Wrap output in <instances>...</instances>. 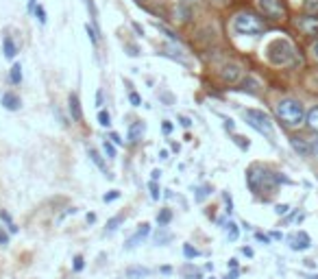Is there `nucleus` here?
Segmentation results:
<instances>
[{
    "mask_svg": "<svg viewBox=\"0 0 318 279\" xmlns=\"http://www.w3.org/2000/svg\"><path fill=\"white\" fill-rule=\"evenodd\" d=\"M274 114L286 127H299V124L305 122V109L294 98H281L274 107Z\"/></svg>",
    "mask_w": 318,
    "mask_h": 279,
    "instance_id": "obj_1",
    "label": "nucleus"
},
{
    "mask_svg": "<svg viewBox=\"0 0 318 279\" xmlns=\"http://www.w3.org/2000/svg\"><path fill=\"white\" fill-rule=\"evenodd\" d=\"M266 57L272 65H292L296 57V48L286 38H277L266 46Z\"/></svg>",
    "mask_w": 318,
    "mask_h": 279,
    "instance_id": "obj_2",
    "label": "nucleus"
},
{
    "mask_svg": "<svg viewBox=\"0 0 318 279\" xmlns=\"http://www.w3.org/2000/svg\"><path fill=\"white\" fill-rule=\"evenodd\" d=\"M233 31L237 35H249V38H257V35H262L266 31V24L264 20L255 16V13L251 11H242L237 13L235 20H233Z\"/></svg>",
    "mask_w": 318,
    "mask_h": 279,
    "instance_id": "obj_3",
    "label": "nucleus"
},
{
    "mask_svg": "<svg viewBox=\"0 0 318 279\" xmlns=\"http://www.w3.org/2000/svg\"><path fill=\"white\" fill-rule=\"evenodd\" d=\"M244 118H247V122L255 131L272 140V120L266 112H262V109H244Z\"/></svg>",
    "mask_w": 318,
    "mask_h": 279,
    "instance_id": "obj_4",
    "label": "nucleus"
},
{
    "mask_svg": "<svg viewBox=\"0 0 318 279\" xmlns=\"http://www.w3.org/2000/svg\"><path fill=\"white\" fill-rule=\"evenodd\" d=\"M257 9L268 20H281L286 16V7L281 0H257Z\"/></svg>",
    "mask_w": 318,
    "mask_h": 279,
    "instance_id": "obj_5",
    "label": "nucleus"
},
{
    "mask_svg": "<svg viewBox=\"0 0 318 279\" xmlns=\"http://www.w3.org/2000/svg\"><path fill=\"white\" fill-rule=\"evenodd\" d=\"M296 28H299L303 35L316 38V35H318V16H312V13H307V16L299 18V20H296Z\"/></svg>",
    "mask_w": 318,
    "mask_h": 279,
    "instance_id": "obj_6",
    "label": "nucleus"
},
{
    "mask_svg": "<svg viewBox=\"0 0 318 279\" xmlns=\"http://www.w3.org/2000/svg\"><path fill=\"white\" fill-rule=\"evenodd\" d=\"M220 79L225 81V83L233 85V83H237V81L242 79V68L237 63H225L220 68Z\"/></svg>",
    "mask_w": 318,
    "mask_h": 279,
    "instance_id": "obj_7",
    "label": "nucleus"
},
{
    "mask_svg": "<svg viewBox=\"0 0 318 279\" xmlns=\"http://www.w3.org/2000/svg\"><path fill=\"white\" fill-rule=\"evenodd\" d=\"M148 233H150V225H148V223H142L140 227H137V231L133 233V236H131V238H129V240H127V245H125V247L129 249V251H131V249H135V247H137V245H140V242H142L144 238H146V236H148Z\"/></svg>",
    "mask_w": 318,
    "mask_h": 279,
    "instance_id": "obj_8",
    "label": "nucleus"
},
{
    "mask_svg": "<svg viewBox=\"0 0 318 279\" xmlns=\"http://www.w3.org/2000/svg\"><path fill=\"white\" fill-rule=\"evenodd\" d=\"M290 247L294 249V251H307V249L312 247V238H309L305 231H299L290 238Z\"/></svg>",
    "mask_w": 318,
    "mask_h": 279,
    "instance_id": "obj_9",
    "label": "nucleus"
},
{
    "mask_svg": "<svg viewBox=\"0 0 318 279\" xmlns=\"http://www.w3.org/2000/svg\"><path fill=\"white\" fill-rule=\"evenodd\" d=\"M290 144H292V149L299 153L301 157H309L314 153V149H312V144H307V140L305 137H292L290 140Z\"/></svg>",
    "mask_w": 318,
    "mask_h": 279,
    "instance_id": "obj_10",
    "label": "nucleus"
},
{
    "mask_svg": "<svg viewBox=\"0 0 318 279\" xmlns=\"http://www.w3.org/2000/svg\"><path fill=\"white\" fill-rule=\"evenodd\" d=\"M68 109H70V116H72V120H76V122H81V120H83L81 100H78V96H76V94H70V98H68Z\"/></svg>",
    "mask_w": 318,
    "mask_h": 279,
    "instance_id": "obj_11",
    "label": "nucleus"
},
{
    "mask_svg": "<svg viewBox=\"0 0 318 279\" xmlns=\"http://www.w3.org/2000/svg\"><path fill=\"white\" fill-rule=\"evenodd\" d=\"M3 107H5V109H9V112H18V109L22 107V100H20L18 94L5 92V94H3Z\"/></svg>",
    "mask_w": 318,
    "mask_h": 279,
    "instance_id": "obj_12",
    "label": "nucleus"
},
{
    "mask_svg": "<svg viewBox=\"0 0 318 279\" xmlns=\"http://www.w3.org/2000/svg\"><path fill=\"white\" fill-rule=\"evenodd\" d=\"M142 135H144V122L137 120V122H133L131 127H129V142H131V144L140 142Z\"/></svg>",
    "mask_w": 318,
    "mask_h": 279,
    "instance_id": "obj_13",
    "label": "nucleus"
},
{
    "mask_svg": "<svg viewBox=\"0 0 318 279\" xmlns=\"http://www.w3.org/2000/svg\"><path fill=\"white\" fill-rule=\"evenodd\" d=\"M125 275H127V279H144V277L150 275V270L148 268H142V266H129L125 270Z\"/></svg>",
    "mask_w": 318,
    "mask_h": 279,
    "instance_id": "obj_14",
    "label": "nucleus"
},
{
    "mask_svg": "<svg viewBox=\"0 0 318 279\" xmlns=\"http://www.w3.org/2000/svg\"><path fill=\"white\" fill-rule=\"evenodd\" d=\"M3 50H5V57H7V59H13V57H16V53H18L16 42H13L9 35H5V38H3Z\"/></svg>",
    "mask_w": 318,
    "mask_h": 279,
    "instance_id": "obj_15",
    "label": "nucleus"
},
{
    "mask_svg": "<svg viewBox=\"0 0 318 279\" xmlns=\"http://www.w3.org/2000/svg\"><path fill=\"white\" fill-rule=\"evenodd\" d=\"M88 155H90V159L94 161V164H96V166L100 168V170H103V172L107 175V177H111V175H109V172H107V164H105V159H103V155H100V153H98L96 149H88Z\"/></svg>",
    "mask_w": 318,
    "mask_h": 279,
    "instance_id": "obj_16",
    "label": "nucleus"
},
{
    "mask_svg": "<svg viewBox=\"0 0 318 279\" xmlns=\"http://www.w3.org/2000/svg\"><path fill=\"white\" fill-rule=\"evenodd\" d=\"M305 124H307V127L312 129V131H316V133H318V105L312 107V109H309V112L305 114Z\"/></svg>",
    "mask_w": 318,
    "mask_h": 279,
    "instance_id": "obj_17",
    "label": "nucleus"
},
{
    "mask_svg": "<svg viewBox=\"0 0 318 279\" xmlns=\"http://www.w3.org/2000/svg\"><path fill=\"white\" fill-rule=\"evenodd\" d=\"M177 18L181 22H187L192 18V5H185V3H179L177 5Z\"/></svg>",
    "mask_w": 318,
    "mask_h": 279,
    "instance_id": "obj_18",
    "label": "nucleus"
},
{
    "mask_svg": "<svg viewBox=\"0 0 318 279\" xmlns=\"http://www.w3.org/2000/svg\"><path fill=\"white\" fill-rule=\"evenodd\" d=\"M9 79H11L13 85L22 83V65H20V63H13V65H11V72H9Z\"/></svg>",
    "mask_w": 318,
    "mask_h": 279,
    "instance_id": "obj_19",
    "label": "nucleus"
},
{
    "mask_svg": "<svg viewBox=\"0 0 318 279\" xmlns=\"http://www.w3.org/2000/svg\"><path fill=\"white\" fill-rule=\"evenodd\" d=\"M170 240H172V233L166 231L164 227H159V231L155 233V245H168Z\"/></svg>",
    "mask_w": 318,
    "mask_h": 279,
    "instance_id": "obj_20",
    "label": "nucleus"
},
{
    "mask_svg": "<svg viewBox=\"0 0 318 279\" xmlns=\"http://www.w3.org/2000/svg\"><path fill=\"white\" fill-rule=\"evenodd\" d=\"M170 220H172V212H170V210H162V212L157 214V223H159V227H166V225L170 223Z\"/></svg>",
    "mask_w": 318,
    "mask_h": 279,
    "instance_id": "obj_21",
    "label": "nucleus"
},
{
    "mask_svg": "<svg viewBox=\"0 0 318 279\" xmlns=\"http://www.w3.org/2000/svg\"><path fill=\"white\" fill-rule=\"evenodd\" d=\"M237 236H240V229H237V225L233 223V220H229V225H227V238H229L231 242H235Z\"/></svg>",
    "mask_w": 318,
    "mask_h": 279,
    "instance_id": "obj_22",
    "label": "nucleus"
},
{
    "mask_svg": "<svg viewBox=\"0 0 318 279\" xmlns=\"http://www.w3.org/2000/svg\"><path fill=\"white\" fill-rule=\"evenodd\" d=\"M98 124L100 127H111V114L105 109H98Z\"/></svg>",
    "mask_w": 318,
    "mask_h": 279,
    "instance_id": "obj_23",
    "label": "nucleus"
},
{
    "mask_svg": "<svg viewBox=\"0 0 318 279\" xmlns=\"http://www.w3.org/2000/svg\"><path fill=\"white\" fill-rule=\"evenodd\" d=\"M103 151H105V155L109 159L115 157V144L111 142V140H105V142H103Z\"/></svg>",
    "mask_w": 318,
    "mask_h": 279,
    "instance_id": "obj_24",
    "label": "nucleus"
},
{
    "mask_svg": "<svg viewBox=\"0 0 318 279\" xmlns=\"http://www.w3.org/2000/svg\"><path fill=\"white\" fill-rule=\"evenodd\" d=\"M122 220H125L122 216H113V218L109 220V223H107V233H113V231H115V229H118V227L122 225Z\"/></svg>",
    "mask_w": 318,
    "mask_h": 279,
    "instance_id": "obj_25",
    "label": "nucleus"
},
{
    "mask_svg": "<svg viewBox=\"0 0 318 279\" xmlns=\"http://www.w3.org/2000/svg\"><path fill=\"white\" fill-rule=\"evenodd\" d=\"M0 220H5V223H7V229H9L11 233H16V231H18V227L11 223V216L7 214V212H0Z\"/></svg>",
    "mask_w": 318,
    "mask_h": 279,
    "instance_id": "obj_26",
    "label": "nucleus"
},
{
    "mask_svg": "<svg viewBox=\"0 0 318 279\" xmlns=\"http://www.w3.org/2000/svg\"><path fill=\"white\" fill-rule=\"evenodd\" d=\"M35 18H37L39 24H46V9H44L42 5L35 7Z\"/></svg>",
    "mask_w": 318,
    "mask_h": 279,
    "instance_id": "obj_27",
    "label": "nucleus"
},
{
    "mask_svg": "<svg viewBox=\"0 0 318 279\" xmlns=\"http://www.w3.org/2000/svg\"><path fill=\"white\" fill-rule=\"evenodd\" d=\"M305 11L312 13V16H318V0H305Z\"/></svg>",
    "mask_w": 318,
    "mask_h": 279,
    "instance_id": "obj_28",
    "label": "nucleus"
},
{
    "mask_svg": "<svg viewBox=\"0 0 318 279\" xmlns=\"http://www.w3.org/2000/svg\"><path fill=\"white\" fill-rule=\"evenodd\" d=\"M85 31H88V38H90V42H92V44H98V35H96V28H94V26L90 24V22H88V24H85Z\"/></svg>",
    "mask_w": 318,
    "mask_h": 279,
    "instance_id": "obj_29",
    "label": "nucleus"
},
{
    "mask_svg": "<svg viewBox=\"0 0 318 279\" xmlns=\"http://www.w3.org/2000/svg\"><path fill=\"white\" fill-rule=\"evenodd\" d=\"M233 142H235L237 146H240L242 151H249V146H251V144H249V140H247V137H242V135H233Z\"/></svg>",
    "mask_w": 318,
    "mask_h": 279,
    "instance_id": "obj_30",
    "label": "nucleus"
},
{
    "mask_svg": "<svg viewBox=\"0 0 318 279\" xmlns=\"http://www.w3.org/2000/svg\"><path fill=\"white\" fill-rule=\"evenodd\" d=\"M88 11H90V16H92V22L96 24V20H98V11H96V5H94V0H88Z\"/></svg>",
    "mask_w": 318,
    "mask_h": 279,
    "instance_id": "obj_31",
    "label": "nucleus"
},
{
    "mask_svg": "<svg viewBox=\"0 0 318 279\" xmlns=\"http://www.w3.org/2000/svg\"><path fill=\"white\" fill-rule=\"evenodd\" d=\"M129 102H131L133 107H140V105H142L140 94H137V92H129Z\"/></svg>",
    "mask_w": 318,
    "mask_h": 279,
    "instance_id": "obj_32",
    "label": "nucleus"
},
{
    "mask_svg": "<svg viewBox=\"0 0 318 279\" xmlns=\"http://www.w3.org/2000/svg\"><path fill=\"white\" fill-rule=\"evenodd\" d=\"M183 255H185L187 260H192V258H196V255H198V251H196V249H192L190 245H185L183 247Z\"/></svg>",
    "mask_w": 318,
    "mask_h": 279,
    "instance_id": "obj_33",
    "label": "nucleus"
},
{
    "mask_svg": "<svg viewBox=\"0 0 318 279\" xmlns=\"http://www.w3.org/2000/svg\"><path fill=\"white\" fill-rule=\"evenodd\" d=\"M148 188H150V196H153V199L157 201V199H159V186H157V181L153 179V181L148 183Z\"/></svg>",
    "mask_w": 318,
    "mask_h": 279,
    "instance_id": "obj_34",
    "label": "nucleus"
},
{
    "mask_svg": "<svg viewBox=\"0 0 318 279\" xmlns=\"http://www.w3.org/2000/svg\"><path fill=\"white\" fill-rule=\"evenodd\" d=\"M209 190H212V188H209V186H203V188H198V194H196V201L201 203V201H203L205 199V196L209 194Z\"/></svg>",
    "mask_w": 318,
    "mask_h": 279,
    "instance_id": "obj_35",
    "label": "nucleus"
},
{
    "mask_svg": "<svg viewBox=\"0 0 318 279\" xmlns=\"http://www.w3.org/2000/svg\"><path fill=\"white\" fill-rule=\"evenodd\" d=\"M7 245H9V233L0 227V247H7Z\"/></svg>",
    "mask_w": 318,
    "mask_h": 279,
    "instance_id": "obj_36",
    "label": "nucleus"
},
{
    "mask_svg": "<svg viewBox=\"0 0 318 279\" xmlns=\"http://www.w3.org/2000/svg\"><path fill=\"white\" fill-rule=\"evenodd\" d=\"M118 196H120V192H118V190H113V192H109V194L103 196V201H105V203H111V201L118 199Z\"/></svg>",
    "mask_w": 318,
    "mask_h": 279,
    "instance_id": "obj_37",
    "label": "nucleus"
},
{
    "mask_svg": "<svg viewBox=\"0 0 318 279\" xmlns=\"http://www.w3.org/2000/svg\"><path fill=\"white\" fill-rule=\"evenodd\" d=\"M83 266H85V262H83V258H81V255H76V258H74V270H76V273H78V270H83Z\"/></svg>",
    "mask_w": 318,
    "mask_h": 279,
    "instance_id": "obj_38",
    "label": "nucleus"
},
{
    "mask_svg": "<svg viewBox=\"0 0 318 279\" xmlns=\"http://www.w3.org/2000/svg\"><path fill=\"white\" fill-rule=\"evenodd\" d=\"M179 122H181L183 124V127L187 129V127H192V120L190 118H187V116H179Z\"/></svg>",
    "mask_w": 318,
    "mask_h": 279,
    "instance_id": "obj_39",
    "label": "nucleus"
},
{
    "mask_svg": "<svg viewBox=\"0 0 318 279\" xmlns=\"http://www.w3.org/2000/svg\"><path fill=\"white\" fill-rule=\"evenodd\" d=\"M255 238H257L259 242H264V245H270V238L264 236V233H255Z\"/></svg>",
    "mask_w": 318,
    "mask_h": 279,
    "instance_id": "obj_40",
    "label": "nucleus"
},
{
    "mask_svg": "<svg viewBox=\"0 0 318 279\" xmlns=\"http://www.w3.org/2000/svg\"><path fill=\"white\" fill-rule=\"evenodd\" d=\"M109 140H111V142H113V144H118V146L122 144V137H120L118 133H109Z\"/></svg>",
    "mask_w": 318,
    "mask_h": 279,
    "instance_id": "obj_41",
    "label": "nucleus"
},
{
    "mask_svg": "<svg viewBox=\"0 0 318 279\" xmlns=\"http://www.w3.org/2000/svg\"><path fill=\"white\" fill-rule=\"evenodd\" d=\"M288 210H290V207H288V205H277V207H274V212H277L279 216H281V214H286Z\"/></svg>",
    "mask_w": 318,
    "mask_h": 279,
    "instance_id": "obj_42",
    "label": "nucleus"
},
{
    "mask_svg": "<svg viewBox=\"0 0 318 279\" xmlns=\"http://www.w3.org/2000/svg\"><path fill=\"white\" fill-rule=\"evenodd\" d=\"M162 131H164V133H166V135H168V133H170V131H172V124H170L168 120H166V122L162 124Z\"/></svg>",
    "mask_w": 318,
    "mask_h": 279,
    "instance_id": "obj_43",
    "label": "nucleus"
},
{
    "mask_svg": "<svg viewBox=\"0 0 318 279\" xmlns=\"http://www.w3.org/2000/svg\"><path fill=\"white\" fill-rule=\"evenodd\" d=\"M225 129H227V131H233V129H235V124H233V120H229V118H225Z\"/></svg>",
    "mask_w": 318,
    "mask_h": 279,
    "instance_id": "obj_44",
    "label": "nucleus"
},
{
    "mask_svg": "<svg viewBox=\"0 0 318 279\" xmlns=\"http://www.w3.org/2000/svg\"><path fill=\"white\" fill-rule=\"evenodd\" d=\"M127 50H129V55H131V57H135V55H137V48L133 46V44H129V46H127Z\"/></svg>",
    "mask_w": 318,
    "mask_h": 279,
    "instance_id": "obj_45",
    "label": "nucleus"
},
{
    "mask_svg": "<svg viewBox=\"0 0 318 279\" xmlns=\"http://www.w3.org/2000/svg\"><path fill=\"white\" fill-rule=\"evenodd\" d=\"M96 105H103V90L96 92Z\"/></svg>",
    "mask_w": 318,
    "mask_h": 279,
    "instance_id": "obj_46",
    "label": "nucleus"
},
{
    "mask_svg": "<svg viewBox=\"0 0 318 279\" xmlns=\"http://www.w3.org/2000/svg\"><path fill=\"white\" fill-rule=\"evenodd\" d=\"M242 253L247 255V258H253V249H249V247H242Z\"/></svg>",
    "mask_w": 318,
    "mask_h": 279,
    "instance_id": "obj_47",
    "label": "nucleus"
},
{
    "mask_svg": "<svg viewBox=\"0 0 318 279\" xmlns=\"http://www.w3.org/2000/svg\"><path fill=\"white\" fill-rule=\"evenodd\" d=\"M185 279H201V273H198V270H194V273L185 275Z\"/></svg>",
    "mask_w": 318,
    "mask_h": 279,
    "instance_id": "obj_48",
    "label": "nucleus"
},
{
    "mask_svg": "<svg viewBox=\"0 0 318 279\" xmlns=\"http://www.w3.org/2000/svg\"><path fill=\"white\" fill-rule=\"evenodd\" d=\"M35 5H37V0H28V11H35Z\"/></svg>",
    "mask_w": 318,
    "mask_h": 279,
    "instance_id": "obj_49",
    "label": "nucleus"
},
{
    "mask_svg": "<svg viewBox=\"0 0 318 279\" xmlns=\"http://www.w3.org/2000/svg\"><path fill=\"white\" fill-rule=\"evenodd\" d=\"M133 28H135V31H137V33H140V35H144V28H142L140 24H137V22H133Z\"/></svg>",
    "mask_w": 318,
    "mask_h": 279,
    "instance_id": "obj_50",
    "label": "nucleus"
},
{
    "mask_svg": "<svg viewBox=\"0 0 318 279\" xmlns=\"http://www.w3.org/2000/svg\"><path fill=\"white\" fill-rule=\"evenodd\" d=\"M229 268H237V260H229Z\"/></svg>",
    "mask_w": 318,
    "mask_h": 279,
    "instance_id": "obj_51",
    "label": "nucleus"
},
{
    "mask_svg": "<svg viewBox=\"0 0 318 279\" xmlns=\"http://www.w3.org/2000/svg\"><path fill=\"white\" fill-rule=\"evenodd\" d=\"M312 149H314V153H316V155H318V137L314 140V144H312Z\"/></svg>",
    "mask_w": 318,
    "mask_h": 279,
    "instance_id": "obj_52",
    "label": "nucleus"
},
{
    "mask_svg": "<svg viewBox=\"0 0 318 279\" xmlns=\"http://www.w3.org/2000/svg\"><path fill=\"white\" fill-rule=\"evenodd\" d=\"M179 3H185V5H194L196 0H179Z\"/></svg>",
    "mask_w": 318,
    "mask_h": 279,
    "instance_id": "obj_53",
    "label": "nucleus"
},
{
    "mask_svg": "<svg viewBox=\"0 0 318 279\" xmlns=\"http://www.w3.org/2000/svg\"><path fill=\"white\" fill-rule=\"evenodd\" d=\"M212 3H216V5H225L227 0H212Z\"/></svg>",
    "mask_w": 318,
    "mask_h": 279,
    "instance_id": "obj_54",
    "label": "nucleus"
},
{
    "mask_svg": "<svg viewBox=\"0 0 318 279\" xmlns=\"http://www.w3.org/2000/svg\"><path fill=\"white\" fill-rule=\"evenodd\" d=\"M314 53H316V57H318V42L314 44Z\"/></svg>",
    "mask_w": 318,
    "mask_h": 279,
    "instance_id": "obj_55",
    "label": "nucleus"
},
{
    "mask_svg": "<svg viewBox=\"0 0 318 279\" xmlns=\"http://www.w3.org/2000/svg\"><path fill=\"white\" fill-rule=\"evenodd\" d=\"M309 279H318V275H314V277H309Z\"/></svg>",
    "mask_w": 318,
    "mask_h": 279,
    "instance_id": "obj_56",
    "label": "nucleus"
},
{
    "mask_svg": "<svg viewBox=\"0 0 318 279\" xmlns=\"http://www.w3.org/2000/svg\"><path fill=\"white\" fill-rule=\"evenodd\" d=\"M212 279H216V277H212Z\"/></svg>",
    "mask_w": 318,
    "mask_h": 279,
    "instance_id": "obj_57",
    "label": "nucleus"
},
{
    "mask_svg": "<svg viewBox=\"0 0 318 279\" xmlns=\"http://www.w3.org/2000/svg\"><path fill=\"white\" fill-rule=\"evenodd\" d=\"M137 3H140V0H137Z\"/></svg>",
    "mask_w": 318,
    "mask_h": 279,
    "instance_id": "obj_58",
    "label": "nucleus"
}]
</instances>
